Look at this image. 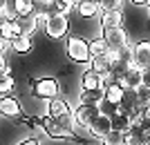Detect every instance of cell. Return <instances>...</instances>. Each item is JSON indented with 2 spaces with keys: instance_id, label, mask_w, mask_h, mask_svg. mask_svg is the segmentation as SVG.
Segmentation results:
<instances>
[{
  "instance_id": "cell-1",
  "label": "cell",
  "mask_w": 150,
  "mask_h": 145,
  "mask_svg": "<svg viewBox=\"0 0 150 145\" xmlns=\"http://www.w3.org/2000/svg\"><path fill=\"white\" fill-rule=\"evenodd\" d=\"M72 125L74 118L72 114L65 116H45L43 118V132L52 139H72Z\"/></svg>"
},
{
  "instance_id": "cell-2",
  "label": "cell",
  "mask_w": 150,
  "mask_h": 145,
  "mask_svg": "<svg viewBox=\"0 0 150 145\" xmlns=\"http://www.w3.org/2000/svg\"><path fill=\"white\" fill-rule=\"evenodd\" d=\"M43 25H45V34H47L52 40H63L69 32V16H65V13H61V11H54L45 18Z\"/></svg>"
},
{
  "instance_id": "cell-3",
  "label": "cell",
  "mask_w": 150,
  "mask_h": 145,
  "mask_svg": "<svg viewBox=\"0 0 150 145\" xmlns=\"http://www.w3.org/2000/svg\"><path fill=\"white\" fill-rule=\"evenodd\" d=\"M65 51H67L69 60H74L79 65H88L92 54H90V43L81 36H69L65 43Z\"/></svg>"
},
{
  "instance_id": "cell-4",
  "label": "cell",
  "mask_w": 150,
  "mask_h": 145,
  "mask_svg": "<svg viewBox=\"0 0 150 145\" xmlns=\"http://www.w3.org/2000/svg\"><path fill=\"white\" fill-rule=\"evenodd\" d=\"M101 36H103V40L108 43V49L110 51H121L123 47H128V45L132 43L123 27H105Z\"/></svg>"
},
{
  "instance_id": "cell-5",
  "label": "cell",
  "mask_w": 150,
  "mask_h": 145,
  "mask_svg": "<svg viewBox=\"0 0 150 145\" xmlns=\"http://www.w3.org/2000/svg\"><path fill=\"white\" fill-rule=\"evenodd\" d=\"M31 94L40 98V101H50L54 96H58V83L56 78H38L31 83Z\"/></svg>"
},
{
  "instance_id": "cell-6",
  "label": "cell",
  "mask_w": 150,
  "mask_h": 145,
  "mask_svg": "<svg viewBox=\"0 0 150 145\" xmlns=\"http://www.w3.org/2000/svg\"><path fill=\"white\" fill-rule=\"evenodd\" d=\"M99 114H101V105H83V103H79L76 107H72V118H74V123H79V125H83V127H88Z\"/></svg>"
},
{
  "instance_id": "cell-7",
  "label": "cell",
  "mask_w": 150,
  "mask_h": 145,
  "mask_svg": "<svg viewBox=\"0 0 150 145\" xmlns=\"http://www.w3.org/2000/svg\"><path fill=\"white\" fill-rule=\"evenodd\" d=\"M132 65L139 69L150 67V40H137L132 45Z\"/></svg>"
},
{
  "instance_id": "cell-8",
  "label": "cell",
  "mask_w": 150,
  "mask_h": 145,
  "mask_svg": "<svg viewBox=\"0 0 150 145\" xmlns=\"http://www.w3.org/2000/svg\"><path fill=\"white\" fill-rule=\"evenodd\" d=\"M110 130H112V118H110V114H105V112H101L99 116H96V118L88 125L90 136H92V139H99V141L103 139Z\"/></svg>"
},
{
  "instance_id": "cell-9",
  "label": "cell",
  "mask_w": 150,
  "mask_h": 145,
  "mask_svg": "<svg viewBox=\"0 0 150 145\" xmlns=\"http://www.w3.org/2000/svg\"><path fill=\"white\" fill-rule=\"evenodd\" d=\"M114 83H117L121 89H137V87H141V69L134 67V65H130L128 71H125L121 78H117Z\"/></svg>"
},
{
  "instance_id": "cell-10",
  "label": "cell",
  "mask_w": 150,
  "mask_h": 145,
  "mask_svg": "<svg viewBox=\"0 0 150 145\" xmlns=\"http://www.w3.org/2000/svg\"><path fill=\"white\" fill-rule=\"evenodd\" d=\"M0 116H7V118H18L23 116V107L20 103L13 98V96H0Z\"/></svg>"
},
{
  "instance_id": "cell-11",
  "label": "cell",
  "mask_w": 150,
  "mask_h": 145,
  "mask_svg": "<svg viewBox=\"0 0 150 145\" xmlns=\"http://www.w3.org/2000/svg\"><path fill=\"white\" fill-rule=\"evenodd\" d=\"M65 114H72L69 103L61 96H54L47 101V107H45V116H65Z\"/></svg>"
},
{
  "instance_id": "cell-12",
  "label": "cell",
  "mask_w": 150,
  "mask_h": 145,
  "mask_svg": "<svg viewBox=\"0 0 150 145\" xmlns=\"http://www.w3.org/2000/svg\"><path fill=\"white\" fill-rule=\"evenodd\" d=\"M74 13H79L81 18H94L101 13V5L99 0H79L74 7Z\"/></svg>"
},
{
  "instance_id": "cell-13",
  "label": "cell",
  "mask_w": 150,
  "mask_h": 145,
  "mask_svg": "<svg viewBox=\"0 0 150 145\" xmlns=\"http://www.w3.org/2000/svg\"><path fill=\"white\" fill-rule=\"evenodd\" d=\"M99 20H101V29H105V27H123L121 9H105V11L99 13Z\"/></svg>"
},
{
  "instance_id": "cell-14",
  "label": "cell",
  "mask_w": 150,
  "mask_h": 145,
  "mask_svg": "<svg viewBox=\"0 0 150 145\" xmlns=\"http://www.w3.org/2000/svg\"><path fill=\"white\" fill-rule=\"evenodd\" d=\"M108 54H110V51H108ZM108 54H105V56H92V58H90V63H88L90 69L96 71L101 78H105L108 74H112V71H110V69H112V63H110V56H108Z\"/></svg>"
},
{
  "instance_id": "cell-15",
  "label": "cell",
  "mask_w": 150,
  "mask_h": 145,
  "mask_svg": "<svg viewBox=\"0 0 150 145\" xmlns=\"http://www.w3.org/2000/svg\"><path fill=\"white\" fill-rule=\"evenodd\" d=\"M16 22H18V29L20 34H25V36H31V34L38 29V16L34 11L31 13H25V16H16Z\"/></svg>"
},
{
  "instance_id": "cell-16",
  "label": "cell",
  "mask_w": 150,
  "mask_h": 145,
  "mask_svg": "<svg viewBox=\"0 0 150 145\" xmlns=\"http://www.w3.org/2000/svg\"><path fill=\"white\" fill-rule=\"evenodd\" d=\"M34 2V13L38 16V22H45L50 13L56 11V0H31Z\"/></svg>"
},
{
  "instance_id": "cell-17",
  "label": "cell",
  "mask_w": 150,
  "mask_h": 145,
  "mask_svg": "<svg viewBox=\"0 0 150 145\" xmlns=\"http://www.w3.org/2000/svg\"><path fill=\"white\" fill-rule=\"evenodd\" d=\"M123 92L125 89H121L117 83H110V85H105L103 87V103H108V105H119L121 98H123Z\"/></svg>"
},
{
  "instance_id": "cell-18",
  "label": "cell",
  "mask_w": 150,
  "mask_h": 145,
  "mask_svg": "<svg viewBox=\"0 0 150 145\" xmlns=\"http://www.w3.org/2000/svg\"><path fill=\"white\" fill-rule=\"evenodd\" d=\"M9 47H11L16 54H29L34 43H31V36H25V34H18L16 38L9 40Z\"/></svg>"
},
{
  "instance_id": "cell-19",
  "label": "cell",
  "mask_w": 150,
  "mask_h": 145,
  "mask_svg": "<svg viewBox=\"0 0 150 145\" xmlns=\"http://www.w3.org/2000/svg\"><path fill=\"white\" fill-rule=\"evenodd\" d=\"M79 103H83V105H101L103 103V89H83L79 94Z\"/></svg>"
},
{
  "instance_id": "cell-20",
  "label": "cell",
  "mask_w": 150,
  "mask_h": 145,
  "mask_svg": "<svg viewBox=\"0 0 150 145\" xmlns=\"http://www.w3.org/2000/svg\"><path fill=\"white\" fill-rule=\"evenodd\" d=\"M81 85H83V89H103V78L96 71L88 69L81 76Z\"/></svg>"
},
{
  "instance_id": "cell-21",
  "label": "cell",
  "mask_w": 150,
  "mask_h": 145,
  "mask_svg": "<svg viewBox=\"0 0 150 145\" xmlns=\"http://www.w3.org/2000/svg\"><path fill=\"white\" fill-rule=\"evenodd\" d=\"M9 11L13 16H25L34 11V2L31 0H9Z\"/></svg>"
},
{
  "instance_id": "cell-22",
  "label": "cell",
  "mask_w": 150,
  "mask_h": 145,
  "mask_svg": "<svg viewBox=\"0 0 150 145\" xmlns=\"http://www.w3.org/2000/svg\"><path fill=\"white\" fill-rule=\"evenodd\" d=\"M123 145H144V130L139 125H132L123 134Z\"/></svg>"
},
{
  "instance_id": "cell-23",
  "label": "cell",
  "mask_w": 150,
  "mask_h": 145,
  "mask_svg": "<svg viewBox=\"0 0 150 145\" xmlns=\"http://www.w3.org/2000/svg\"><path fill=\"white\" fill-rule=\"evenodd\" d=\"M13 87H16V78H13V74H0V96L11 94Z\"/></svg>"
},
{
  "instance_id": "cell-24",
  "label": "cell",
  "mask_w": 150,
  "mask_h": 145,
  "mask_svg": "<svg viewBox=\"0 0 150 145\" xmlns=\"http://www.w3.org/2000/svg\"><path fill=\"white\" fill-rule=\"evenodd\" d=\"M123 134L125 132H121V130H110V132L101 139V145H123Z\"/></svg>"
},
{
  "instance_id": "cell-25",
  "label": "cell",
  "mask_w": 150,
  "mask_h": 145,
  "mask_svg": "<svg viewBox=\"0 0 150 145\" xmlns=\"http://www.w3.org/2000/svg\"><path fill=\"white\" fill-rule=\"evenodd\" d=\"M108 43L103 40V36H99V38H94L92 43H90V54L92 56H105L108 54Z\"/></svg>"
},
{
  "instance_id": "cell-26",
  "label": "cell",
  "mask_w": 150,
  "mask_h": 145,
  "mask_svg": "<svg viewBox=\"0 0 150 145\" xmlns=\"http://www.w3.org/2000/svg\"><path fill=\"white\" fill-rule=\"evenodd\" d=\"M134 94H137V105H139V107H146V105H150V87L141 85V87L134 89Z\"/></svg>"
},
{
  "instance_id": "cell-27",
  "label": "cell",
  "mask_w": 150,
  "mask_h": 145,
  "mask_svg": "<svg viewBox=\"0 0 150 145\" xmlns=\"http://www.w3.org/2000/svg\"><path fill=\"white\" fill-rule=\"evenodd\" d=\"M99 5H101V11H105V9H121L123 0H99Z\"/></svg>"
},
{
  "instance_id": "cell-28",
  "label": "cell",
  "mask_w": 150,
  "mask_h": 145,
  "mask_svg": "<svg viewBox=\"0 0 150 145\" xmlns=\"http://www.w3.org/2000/svg\"><path fill=\"white\" fill-rule=\"evenodd\" d=\"M0 74H11V65H9L7 56H0Z\"/></svg>"
},
{
  "instance_id": "cell-29",
  "label": "cell",
  "mask_w": 150,
  "mask_h": 145,
  "mask_svg": "<svg viewBox=\"0 0 150 145\" xmlns=\"http://www.w3.org/2000/svg\"><path fill=\"white\" fill-rule=\"evenodd\" d=\"M141 85L150 87V67L148 69H141Z\"/></svg>"
},
{
  "instance_id": "cell-30",
  "label": "cell",
  "mask_w": 150,
  "mask_h": 145,
  "mask_svg": "<svg viewBox=\"0 0 150 145\" xmlns=\"http://www.w3.org/2000/svg\"><path fill=\"white\" fill-rule=\"evenodd\" d=\"M9 11V0H0V13Z\"/></svg>"
},
{
  "instance_id": "cell-31",
  "label": "cell",
  "mask_w": 150,
  "mask_h": 145,
  "mask_svg": "<svg viewBox=\"0 0 150 145\" xmlns=\"http://www.w3.org/2000/svg\"><path fill=\"white\" fill-rule=\"evenodd\" d=\"M7 47H9V43H7V40H2V38H0V56H5Z\"/></svg>"
},
{
  "instance_id": "cell-32",
  "label": "cell",
  "mask_w": 150,
  "mask_h": 145,
  "mask_svg": "<svg viewBox=\"0 0 150 145\" xmlns=\"http://www.w3.org/2000/svg\"><path fill=\"white\" fill-rule=\"evenodd\" d=\"M18 145H40V143H38L36 139H25V141H20Z\"/></svg>"
},
{
  "instance_id": "cell-33",
  "label": "cell",
  "mask_w": 150,
  "mask_h": 145,
  "mask_svg": "<svg viewBox=\"0 0 150 145\" xmlns=\"http://www.w3.org/2000/svg\"><path fill=\"white\" fill-rule=\"evenodd\" d=\"M128 2H132V5H146L148 0H128Z\"/></svg>"
},
{
  "instance_id": "cell-34",
  "label": "cell",
  "mask_w": 150,
  "mask_h": 145,
  "mask_svg": "<svg viewBox=\"0 0 150 145\" xmlns=\"http://www.w3.org/2000/svg\"><path fill=\"white\" fill-rule=\"evenodd\" d=\"M144 145H150V132L144 134Z\"/></svg>"
},
{
  "instance_id": "cell-35",
  "label": "cell",
  "mask_w": 150,
  "mask_h": 145,
  "mask_svg": "<svg viewBox=\"0 0 150 145\" xmlns=\"http://www.w3.org/2000/svg\"><path fill=\"white\" fill-rule=\"evenodd\" d=\"M148 13H150V5H148Z\"/></svg>"
}]
</instances>
